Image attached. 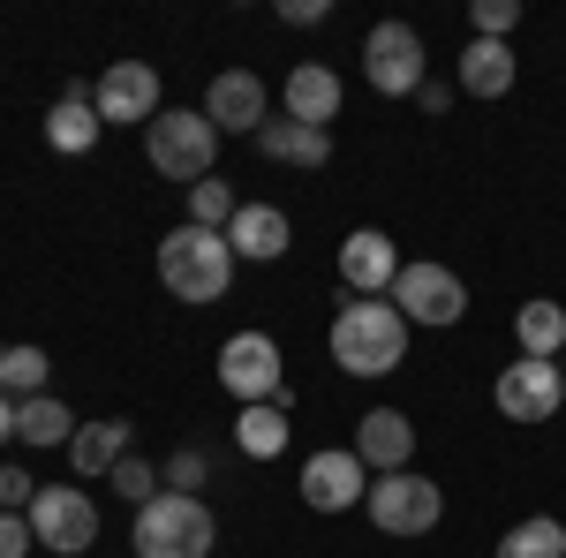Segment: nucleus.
<instances>
[{"label":"nucleus","mask_w":566,"mask_h":558,"mask_svg":"<svg viewBox=\"0 0 566 558\" xmlns=\"http://www.w3.org/2000/svg\"><path fill=\"white\" fill-rule=\"evenodd\" d=\"M325 340H333V362L348 378H392L408 362V317L386 295H348L333 309V333Z\"/></svg>","instance_id":"nucleus-1"},{"label":"nucleus","mask_w":566,"mask_h":558,"mask_svg":"<svg viewBox=\"0 0 566 558\" xmlns=\"http://www.w3.org/2000/svg\"><path fill=\"white\" fill-rule=\"evenodd\" d=\"M159 280H167L175 302H219L227 287H234V250H227V234L181 219L175 234L159 242Z\"/></svg>","instance_id":"nucleus-2"},{"label":"nucleus","mask_w":566,"mask_h":558,"mask_svg":"<svg viewBox=\"0 0 566 558\" xmlns=\"http://www.w3.org/2000/svg\"><path fill=\"white\" fill-rule=\"evenodd\" d=\"M136 558H212L219 528H212V506L189 498V491H159L151 506H136Z\"/></svg>","instance_id":"nucleus-3"},{"label":"nucleus","mask_w":566,"mask_h":558,"mask_svg":"<svg viewBox=\"0 0 566 558\" xmlns=\"http://www.w3.org/2000/svg\"><path fill=\"white\" fill-rule=\"evenodd\" d=\"M144 151H151V167L181 181V189H197V181H212V159H219V129L205 114H189V106H167L151 129H144Z\"/></svg>","instance_id":"nucleus-4"},{"label":"nucleus","mask_w":566,"mask_h":558,"mask_svg":"<svg viewBox=\"0 0 566 558\" xmlns=\"http://www.w3.org/2000/svg\"><path fill=\"white\" fill-rule=\"evenodd\" d=\"M363 514L378 520V536H431L438 514H446V491L416 468H392V475H370Z\"/></svg>","instance_id":"nucleus-5"},{"label":"nucleus","mask_w":566,"mask_h":558,"mask_svg":"<svg viewBox=\"0 0 566 558\" xmlns=\"http://www.w3.org/2000/svg\"><path fill=\"white\" fill-rule=\"evenodd\" d=\"M386 302L408 317V325H438V333L469 317V287H461V272H446V264H431V257L400 264V280H392Z\"/></svg>","instance_id":"nucleus-6"},{"label":"nucleus","mask_w":566,"mask_h":558,"mask_svg":"<svg viewBox=\"0 0 566 558\" xmlns=\"http://www.w3.org/2000/svg\"><path fill=\"white\" fill-rule=\"evenodd\" d=\"M31 536L61 558H84L91 544H98V506H91L76 483H39V498H31Z\"/></svg>","instance_id":"nucleus-7"},{"label":"nucleus","mask_w":566,"mask_h":558,"mask_svg":"<svg viewBox=\"0 0 566 558\" xmlns=\"http://www.w3.org/2000/svg\"><path fill=\"white\" fill-rule=\"evenodd\" d=\"M363 76H370L378 98H416L423 91V39H416V23H370Z\"/></svg>","instance_id":"nucleus-8"},{"label":"nucleus","mask_w":566,"mask_h":558,"mask_svg":"<svg viewBox=\"0 0 566 558\" xmlns=\"http://www.w3.org/2000/svg\"><path fill=\"white\" fill-rule=\"evenodd\" d=\"M91 106L106 129H151L167 106H159V69L151 61H114L98 84H91Z\"/></svg>","instance_id":"nucleus-9"},{"label":"nucleus","mask_w":566,"mask_h":558,"mask_svg":"<svg viewBox=\"0 0 566 558\" xmlns=\"http://www.w3.org/2000/svg\"><path fill=\"white\" fill-rule=\"evenodd\" d=\"M491 400H499V415H506V423H552V415H559V400H566V370H559V362L522 355V362H506V370H499Z\"/></svg>","instance_id":"nucleus-10"},{"label":"nucleus","mask_w":566,"mask_h":558,"mask_svg":"<svg viewBox=\"0 0 566 558\" xmlns=\"http://www.w3.org/2000/svg\"><path fill=\"white\" fill-rule=\"evenodd\" d=\"M219 386L234 392L242 408L272 400V392L287 386V378H280V340H272V333H234V340L219 347Z\"/></svg>","instance_id":"nucleus-11"},{"label":"nucleus","mask_w":566,"mask_h":558,"mask_svg":"<svg viewBox=\"0 0 566 558\" xmlns=\"http://www.w3.org/2000/svg\"><path fill=\"white\" fill-rule=\"evenodd\" d=\"M363 491H370V468L355 461V445L303 461V506L310 514H348V506H363Z\"/></svg>","instance_id":"nucleus-12"},{"label":"nucleus","mask_w":566,"mask_h":558,"mask_svg":"<svg viewBox=\"0 0 566 558\" xmlns=\"http://www.w3.org/2000/svg\"><path fill=\"white\" fill-rule=\"evenodd\" d=\"M205 122H212L219 136H258L272 114H264V76H250V69H219L212 91H205Z\"/></svg>","instance_id":"nucleus-13"},{"label":"nucleus","mask_w":566,"mask_h":558,"mask_svg":"<svg viewBox=\"0 0 566 558\" xmlns=\"http://www.w3.org/2000/svg\"><path fill=\"white\" fill-rule=\"evenodd\" d=\"M392 280H400L392 234L386 227H355L348 242H340V287H348V295H392Z\"/></svg>","instance_id":"nucleus-14"},{"label":"nucleus","mask_w":566,"mask_h":558,"mask_svg":"<svg viewBox=\"0 0 566 558\" xmlns=\"http://www.w3.org/2000/svg\"><path fill=\"white\" fill-rule=\"evenodd\" d=\"M408 453H416V423H408L400 408H370V415L355 423V461H363L370 475L408 468Z\"/></svg>","instance_id":"nucleus-15"},{"label":"nucleus","mask_w":566,"mask_h":558,"mask_svg":"<svg viewBox=\"0 0 566 558\" xmlns=\"http://www.w3.org/2000/svg\"><path fill=\"white\" fill-rule=\"evenodd\" d=\"M129 438L136 423L129 415H98V423H84L76 438H69V461H76V483H106V475L129 461Z\"/></svg>","instance_id":"nucleus-16"},{"label":"nucleus","mask_w":566,"mask_h":558,"mask_svg":"<svg viewBox=\"0 0 566 558\" xmlns=\"http://www.w3.org/2000/svg\"><path fill=\"white\" fill-rule=\"evenodd\" d=\"M227 250H234V257H250V264H272V257H287V250H295V227H287L280 204H242L234 227H227Z\"/></svg>","instance_id":"nucleus-17"},{"label":"nucleus","mask_w":566,"mask_h":558,"mask_svg":"<svg viewBox=\"0 0 566 558\" xmlns=\"http://www.w3.org/2000/svg\"><path fill=\"white\" fill-rule=\"evenodd\" d=\"M280 98H287V122L325 129V122L340 114V76H333L325 61H295V69H287V84H280Z\"/></svg>","instance_id":"nucleus-18"},{"label":"nucleus","mask_w":566,"mask_h":558,"mask_svg":"<svg viewBox=\"0 0 566 558\" xmlns=\"http://www.w3.org/2000/svg\"><path fill=\"white\" fill-rule=\"evenodd\" d=\"M258 151L264 159H280V167H325L333 159V129H310V122H264L258 129Z\"/></svg>","instance_id":"nucleus-19"},{"label":"nucleus","mask_w":566,"mask_h":558,"mask_svg":"<svg viewBox=\"0 0 566 558\" xmlns=\"http://www.w3.org/2000/svg\"><path fill=\"white\" fill-rule=\"evenodd\" d=\"M514 45L506 39H469V53H461V91L469 98H506L514 91Z\"/></svg>","instance_id":"nucleus-20"},{"label":"nucleus","mask_w":566,"mask_h":558,"mask_svg":"<svg viewBox=\"0 0 566 558\" xmlns=\"http://www.w3.org/2000/svg\"><path fill=\"white\" fill-rule=\"evenodd\" d=\"M514 340H522V355H536V362H559L566 355V309L552 295L522 302V317H514Z\"/></svg>","instance_id":"nucleus-21"},{"label":"nucleus","mask_w":566,"mask_h":558,"mask_svg":"<svg viewBox=\"0 0 566 558\" xmlns=\"http://www.w3.org/2000/svg\"><path fill=\"white\" fill-rule=\"evenodd\" d=\"M15 438H23V445H69V438H76V415H69L53 392L15 400Z\"/></svg>","instance_id":"nucleus-22"},{"label":"nucleus","mask_w":566,"mask_h":558,"mask_svg":"<svg viewBox=\"0 0 566 558\" xmlns=\"http://www.w3.org/2000/svg\"><path fill=\"white\" fill-rule=\"evenodd\" d=\"M98 136H106L98 106H69V98H61V106L45 114V144H53V151H69V159H84V151L98 144Z\"/></svg>","instance_id":"nucleus-23"},{"label":"nucleus","mask_w":566,"mask_h":558,"mask_svg":"<svg viewBox=\"0 0 566 558\" xmlns=\"http://www.w3.org/2000/svg\"><path fill=\"white\" fill-rule=\"evenodd\" d=\"M499 558H566V520L552 514H528L499 536Z\"/></svg>","instance_id":"nucleus-24"},{"label":"nucleus","mask_w":566,"mask_h":558,"mask_svg":"<svg viewBox=\"0 0 566 558\" xmlns=\"http://www.w3.org/2000/svg\"><path fill=\"white\" fill-rule=\"evenodd\" d=\"M234 445H242L250 461H272V453H287V415H280L272 400L242 408V415H234Z\"/></svg>","instance_id":"nucleus-25"},{"label":"nucleus","mask_w":566,"mask_h":558,"mask_svg":"<svg viewBox=\"0 0 566 558\" xmlns=\"http://www.w3.org/2000/svg\"><path fill=\"white\" fill-rule=\"evenodd\" d=\"M45 370H53V362H45V347H8L0 392H8V400H39V392H45Z\"/></svg>","instance_id":"nucleus-26"},{"label":"nucleus","mask_w":566,"mask_h":558,"mask_svg":"<svg viewBox=\"0 0 566 558\" xmlns=\"http://www.w3.org/2000/svg\"><path fill=\"white\" fill-rule=\"evenodd\" d=\"M234 212H242V197H234L227 181H197V189H189V227L227 234V227H234Z\"/></svg>","instance_id":"nucleus-27"},{"label":"nucleus","mask_w":566,"mask_h":558,"mask_svg":"<svg viewBox=\"0 0 566 558\" xmlns=\"http://www.w3.org/2000/svg\"><path fill=\"white\" fill-rule=\"evenodd\" d=\"M106 483H114V491H122L129 506H151V498L167 491V475L151 468V461H136V453H129V461H122V468H114V475H106Z\"/></svg>","instance_id":"nucleus-28"},{"label":"nucleus","mask_w":566,"mask_h":558,"mask_svg":"<svg viewBox=\"0 0 566 558\" xmlns=\"http://www.w3.org/2000/svg\"><path fill=\"white\" fill-rule=\"evenodd\" d=\"M159 475H167V491H189V498H197V483H212V453H205V445H181Z\"/></svg>","instance_id":"nucleus-29"},{"label":"nucleus","mask_w":566,"mask_h":558,"mask_svg":"<svg viewBox=\"0 0 566 558\" xmlns=\"http://www.w3.org/2000/svg\"><path fill=\"white\" fill-rule=\"evenodd\" d=\"M469 15H476V39H514V23H522V0H476Z\"/></svg>","instance_id":"nucleus-30"},{"label":"nucleus","mask_w":566,"mask_h":558,"mask_svg":"<svg viewBox=\"0 0 566 558\" xmlns=\"http://www.w3.org/2000/svg\"><path fill=\"white\" fill-rule=\"evenodd\" d=\"M31 498H39V483L23 468H0V514H31Z\"/></svg>","instance_id":"nucleus-31"},{"label":"nucleus","mask_w":566,"mask_h":558,"mask_svg":"<svg viewBox=\"0 0 566 558\" xmlns=\"http://www.w3.org/2000/svg\"><path fill=\"white\" fill-rule=\"evenodd\" d=\"M31 544H39L31 536V514H0V558H23Z\"/></svg>","instance_id":"nucleus-32"},{"label":"nucleus","mask_w":566,"mask_h":558,"mask_svg":"<svg viewBox=\"0 0 566 558\" xmlns=\"http://www.w3.org/2000/svg\"><path fill=\"white\" fill-rule=\"evenodd\" d=\"M280 15H287V23H325L333 0H280Z\"/></svg>","instance_id":"nucleus-33"},{"label":"nucleus","mask_w":566,"mask_h":558,"mask_svg":"<svg viewBox=\"0 0 566 558\" xmlns=\"http://www.w3.org/2000/svg\"><path fill=\"white\" fill-rule=\"evenodd\" d=\"M416 106H423V114H446V84H431V76H423V91H416Z\"/></svg>","instance_id":"nucleus-34"},{"label":"nucleus","mask_w":566,"mask_h":558,"mask_svg":"<svg viewBox=\"0 0 566 558\" xmlns=\"http://www.w3.org/2000/svg\"><path fill=\"white\" fill-rule=\"evenodd\" d=\"M8 438H15V400L0 392V445H8Z\"/></svg>","instance_id":"nucleus-35"},{"label":"nucleus","mask_w":566,"mask_h":558,"mask_svg":"<svg viewBox=\"0 0 566 558\" xmlns=\"http://www.w3.org/2000/svg\"><path fill=\"white\" fill-rule=\"evenodd\" d=\"M0 370H8V347H0Z\"/></svg>","instance_id":"nucleus-36"},{"label":"nucleus","mask_w":566,"mask_h":558,"mask_svg":"<svg viewBox=\"0 0 566 558\" xmlns=\"http://www.w3.org/2000/svg\"><path fill=\"white\" fill-rule=\"evenodd\" d=\"M559 370H566V355H559Z\"/></svg>","instance_id":"nucleus-37"}]
</instances>
